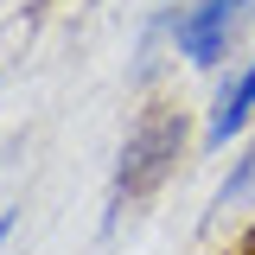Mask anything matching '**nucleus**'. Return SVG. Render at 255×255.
Returning <instances> with one entry per match:
<instances>
[{
	"mask_svg": "<svg viewBox=\"0 0 255 255\" xmlns=\"http://www.w3.org/2000/svg\"><path fill=\"white\" fill-rule=\"evenodd\" d=\"M185 147H191L185 109H172V102H147V109L128 122L122 159H115V211H122V204H140V198H153V191L179 172ZM115 211H109V217H115Z\"/></svg>",
	"mask_w": 255,
	"mask_h": 255,
	"instance_id": "obj_1",
	"label": "nucleus"
},
{
	"mask_svg": "<svg viewBox=\"0 0 255 255\" xmlns=\"http://www.w3.org/2000/svg\"><path fill=\"white\" fill-rule=\"evenodd\" d=\"M255 0H185L179 13H172V51L198 70H211V64L230 58V38L236 26L249 19Z\"/></svg>",
	"mask_w": 255,
	"mask_h": 255,
	"instance_id": "obj_2",
	"label": "nucleus"
},
{
	"mask_svg": "<svg viewBox=\"0 0 255 255\" xmlns=\"http://www.w3.org/2000/svg\"><path fill=\"white\" fill-rule=\"evenodd\" d=\"M255 122V51L230 77H223V90L211 96V115H204V153H223L243 128Z\"/></svg>",
	"mask_w": 255,
	"mask_h": 255,
	"instance_id": "obj_3",
	"label": "nucleus"
},
{
	"mask_svg": "<svg viewBox=\"0 0 255 255\" xmlns=\"http://www.w3.org/2000/svg\"><path fill=\"white\" fill-rule=\"evenodd\" d=\"M243 198H255V134H249V147H243V159L230 166V179L217 185V198H211V217H230Z\"/></svg>",
	"mask_w": 255,
	"mask_h": 255,
	"instance_id": "obj_4",
	"label": "nucleus"
},
{
	"mask_svg": "<svg viewBox=\"0 0 255 255\" xmlns=\"http://www.w3.org/2000/svg\"><path fill=\"white\" fill-rule=\"evenodd\" d=\"M6 230H13V211H6V217H0V236H6Z\"/></svg>",
	"mask_w": 255,
	"mask_h": 255,
	"instance_id": "obj_5",
	"label": "nucleus"
}]
</instances>
